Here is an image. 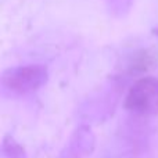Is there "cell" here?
Returning <instances> with one entry per match:
<instances>
[{
  "mask_svg": "<svg viewBox=\"0 0 158 158\" xmlns=\"http://www.w3.org/2000/svg\"><path fill=\"white\" fill-rule=\"evenodd\" d=\"M49 81V69L42 64H29V65L11 67L6 69L2 75V83L6 90L14 94H29Z\"/></svg>",
  "mask_w": 158,
  "mask_h": 158,
  "instance_id": "6da1fadb",
  "label": "cell"
},
{
  "mask_svg": "<svg viewBox=\"0 0 158 158\" xmlns=\"http://www.w3.org/2000/svg\"><path fill=\"white\" fill-rule=\"evenodd\" d=\"M125 108L137 115L158 114V78L143 77L131 86L126 94Z\"/></svg>",
  "mask_w": 158,
  "mask_h": 158,
  "instance_id": "7a4b0ae2",
  "label": "cell"
},
{
  "mask_svg": "<svg viewBox=\"0 0 158 158\" xmlns=\"http://www.w3.org/2000/svg\"><path fill=\"white\" fill-rule=\"evenodd\" d=\"M154 33H156V35H158V29H157V31H154Z\"/></svg>",
  "mask_w": 158,
  "mask_h": 158,
  "instance_id": "3957f363",
  "label": "cell"
}]
</instances>
